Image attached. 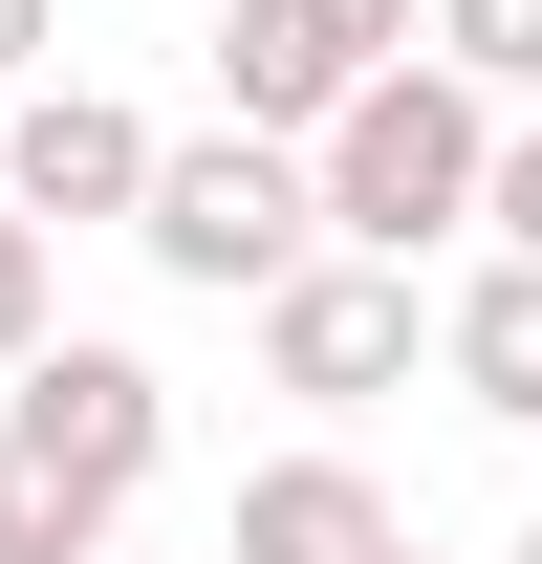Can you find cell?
Masks as SVG:
<instances>
[{
	"label": "cell",
	"instance_id": "3957f363",
	"mask_svg": "<svg viewBox=\"0 0 542 564\" xmlns=\"http://www.w3.org/2000/svg\"><path fill=\"white\" fill-rule=\"evenodd\" d=\"M131 239H152V282H196V304H282V282L326 261V174L217 109V131L152 152V217H131Z\"/></svg>",
	"mask_w": 542,
	"mask_h": 564
},
{
	"label": "cell",
	"instance_id": "30bf717a",
	"mask_svg": "<svg viewBox=\"0 0 542 564\" xmlns=\"http://www.w3.org/2000/svg\"><path fill=\"white\" fill-rule=\"evenodd\" d=\"M44 348H66V326H44V217L0 196V369H44Z\"/></svg>",
	"mask_w": 542,
	"mask_h": 564
},
{
	"label": "cell",
	"instance_id": "9c48e42d",
	"mask_svg": "<svg viewBox=\"0 0 542 564\" xmlns=\"http://www.w3.org/2000/svg\"><path fill=\"white\" fill-rule=\"evenodd\" d=\"M434 66L499 87V109H542V0H434Z\"/></svg>",
	"mask_w": 542,
	"mask_h": 564
},
{
	"label": "cell",
	"instance_id": "6da1fadb",
	"mask_svg": "<svg viewBox=\"0 0 542 564\" xmlns=\"http://www.w3.org/2000/svg\"><path fill=\"white\" fill-rule=\"evenodd\" d=\"M152 456H174V369L152 348H44L0 369V564H109Z\"/></svg>",
	"mask_w": 542,
	"mask_h": 564
},
{
	"label": "cell",
	"instance_id": "277c9868",
	"mask_svg": "<svg viewBox=\"0 0 542 564\" xmlns=\"http://www.w3.org/2000/svg\"><path fill=\"white\" fill-rule=\"evenodd\" d=\"M412 44H434V0H239V22H217V109L282 131V152H326V109L391 87Z\"/></svg>",
	"mask_w": 542,
	"mask_h": 564
},
{
	"label": "cell",
	"instance_id": "4fadbf2b",
	"mask_svg": "<svg viewBox=\"0 0 542 564\" xmlns=\"http://www.w3.org/2000/svg\"><path fill=\"white\" fill-rule=\"evenodd\" d=\"M521 564H542V521H521Z\"/></svg>",
	"mask_w": 542,
	"mask_h": 564
},
{
	"label": "cell",
	"instance_id": "8fae6325",
	"mask_svg": "<svg viewBox=\"0 0 542 564\" xmlns=\"http://www.w3.org/2000/svg\"><path fill=\"white\" fill-rule=\"evenodd\" d=\"M477 239H499V261H542V109L499 131V196H477Z\"/></svg>",
	"mask_w": 542,
	"mask_h": 564
},
{
	"label": "cell",
	"instance_id": "52a82bcc",
	"mask_svg": "<svg viewBox=\"0 0 542 564\" xmlns=\"http://www.w3.org/2000/svg\"><path fill=\"white\" fill-rule=\"evenodd\" d=\"M217 564H412V521H391V478H369V456H261Z\"/></svg>",
	"mask_w": 542,
	"mask_h": 564
},
{
	"label": "cell",
	"instance_id": "8992f818",
	"mask_svg": "<svg viewBox=\"0 0 542 564\" xmlns=\"http://www.w3.org/2000/svg\"><path fill=\"white\" fill-rule=\"evenodd\" d=\"M152 109H109V87H22V109H0V196L44 217V239H66V217H152Z\"/></svg>",
	"mask_w": 542,
	"mask_h": 564
},
{
	"label": "cell",
	"instance_id": "5b68a950",
	"mask_svg": "<svg viewBox=\"0 0 542 564\" xmlns=\"http://www.w3.org/2000/svg\"><path fill=\"white\" fill-rule=\"evenodd\" d=\"M412 348H434L412 261H347V239L261 304V391H304V413H369V391H412Z\"/></svg>",
	"mask_w": 542,
	"mask_h": 564
},
{
	"label": "cell",
	"instance_id": "7c38bea8",
	"mask_svg": "<svg viewBox=\"0 0 542 564\" xmlns=\"http://www.w3.org/2000/svg\"><path fill=\"white\" fill-rule=\"evenodd\" d=\"M44 44H66V0H0V109L44 87Z\"/></svg>",
	"mask_w": 542,
	"mask_h": 564
},
{
	"label": "cell",
	"instance_id": "ba28073f",
	"mask_svg": "<svg viewBox=\"0 0 542 564\" xmlns=\"http://www.w3.org/2000/svg\"><path fill=\"white\" fill-rule=\"evenodd\" d=\"M434 369H456L499 434H542V261H477L456 304H434Z\"/></svg>",
	"mask_w": 542,
	"mask_h": 564
},
{
	"label": "cell",
	"instance_id": "5bb4252c",
	"mask_svg": "<svg viewBox=\"0 0 542 564\" xmlns=\"http://www.w3.org/2000/svg\"><path fill=\"white\" fill-rule=\"evenodd\" d=\"M109 564H131V543H109Z\"/></svg>",
	"mask_w": 542,
	"mask_h": 564
},
{
	"label": "cell",
	"instance_id": "7a4b0ae2",
	"mask_svg": "<svg viewBox=\"0 0 542 564\" xmlns=\"http://www.w3.org/2000/svg\"><path fill=\"white\" fill-rule=\"evenodd\" d=\"M304 174H326V239H347V261H434V239L499 196V87H456L434 44H412L391 87H347V109H326Z\"/></svg>",
	"mask_w": 542,
	"mask_h": 564
}]
</instances>
